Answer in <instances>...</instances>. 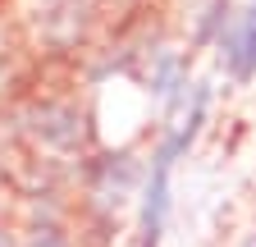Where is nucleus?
<instances>
[{
  "label": "nucleus",
  "instance_id": "1",
  "mask_svg": "<svg viewBox=\"0 0 256 247\" xmlns=\"http://www.w3.org/2000/svg\"><path fill=\"white\" fill-rule=\"evenodd\" d=\"M206 124V92L192 96V110L178 128L160 142V151L151 156V174H146V188H142V247H160V234H165V215H170V170L183 151L197 142Z\"/></svg>",
  "mask_w": 256,
  "mask_h": 247
},
{
  "label": "nucleus",
  "instance_id": "4",
  "mask_svg": "<svg viewBox=\"0 0 256 247\" xmlns=\"http://www.w3.org/2000/svg\"><path fill=\"white\" fill-rule=\"evenodd\" d=\"M242 247H256V234H252V238H247V242H242Z\"/></svg>",
  "mask_w": 256,
  "mask_h": 247
},
{
  "label": "nucleus",
  "instance_id": "3",
  "mask_svg": "<svg viewBox=\"0 0 256 247\" xmlns=\"http://www.w3.org/2000/svg\"><path fill=\"white\" fill-rule=\"evenodd\" d=\"M229 64H234V78H242V82L256 74V0L247 5L238 32H234V42H229Z\"/></svg>",
  "mask_w": 256,
  "mask_h": 247
},
{
  "label": "nucleus",
  "instance_id": "5",
  "mask_svg": "<svg viewBox=\"0 0 256 247\" xmlns=\"http://www.w3.org/2000/svg\"><path fill=\"white\" fill-rule=\"evenodd\" d=\"M0 247H5V234H0Z\"/></svg>",
  "mask_w": 256,
  "mask_h": 247
},
{
  "label": "nucleus",
  "instance_id": "2",
  "mask_svg": "<svg viewBox=\"0 0 256 247\" xmlns=\"http://www.w3.org/2000/svg\"><path fill=\"white\" fill-rule=\"evenodd\" d=\"M32 133L50 146H78L82 142V114L74 106H37L32 110Z\"/></svg>",
  "mask_w": 256,
  "mask_h": 247
}]
</instances>
